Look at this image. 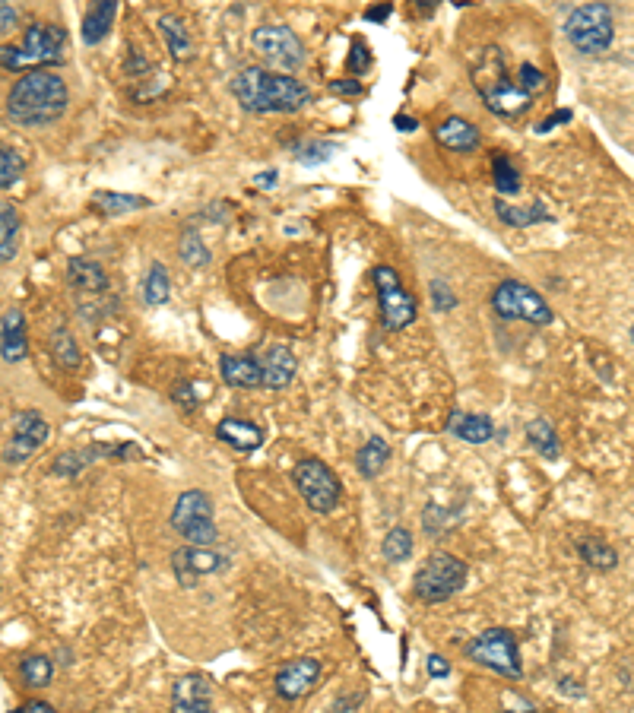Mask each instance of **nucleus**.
<instances>
[{"instance_id": "1", "label": "nucleus", "mask_w": 634, "mask_h": 713, "mask_svg": "<svg viewBox=\"0 0 634 713\" xmlns=\"http://www.w3.org/2000/svg\"><path fill=\"white\" fill-rule=\"evenodd\" d=\"M232 96L245 111L254 115H289L311 102V89L289 77V73H276L267 67H241L232 80Z\"/></svg>"}, {"instance_id": "2", "label": "nucleus", "mask_w": 634, "mask_h": 713, "mask_svg": "<svg viewBox=\"0 0 634 713\" xmlns=\"http://www.w3.org/2000/svg\"><path fill=\"white\" fill-rule=\"evenodd\" d=\"M70 105L67 83L51 70L23 73L7 92V115L20 127H45L58 121Z\"/></svg>"}, {"instance_id": "3", "label": "nucleus", "mask_w": 634, "mask_h": 713, "mask_svg": "<svg viewBox=\"0 0 634 713\" xmlns=\"http://www.w3.org/2000/svg\"><path fill=\"white\" fill-rule=\"evenodd\" d=\"M67 51V32L54 23H32L20 45H0V67L4 70H45L61 64Z\"/></svg>"}, {"instance_id": "4", "label": "nucleus", "mask_w": 634, "mask_h": 713, "mask_svg": "<svg viewBox=\"0 0 634 713\" xmlns=\"http://www.w3.org/2000/svg\"><path fill=\"white\" fill-rule=\"evenodd\" d=\"M466 574H470V568H466V561H460L457 555H451V552L428 555L413 580L416 596L428 606L444 603V599L460 593V587L466 584Z\"/></svg>"}, {"instance_id": "5", "label": "nucleus", "mask_w": 634, "mask_h": 713, "mask_svg": "<svg viewBox=\"0 0 634 713\" xmlns=\"http://www.w3.org/2000/svg\"><path fill=\"white\" fill-rule=\"evenodd\" d=\"M486 58H489V67H492V77H476V86L482 92V102H486L489 111H495V115H501V118L527 115L530 105H533V96L520 83L505 77V61H501V51L489 48Z\"/></svg>"}, {"instance_id": "6", "label": "nucleus", "mask_w": 634, "mask_h": 713, "mask_svg": "<svg viewBox=\"0 0 634 713\" xmlns=\"http://www.w3.org/2000/svg\"><path fill=\"white\" fill-rule=\"evenodd\" d=\"M172 527L188 539V546L197 549H207L219 539V530L213 523V501L207 492L191 489V492H181L175 501V511H172Z\"/></svg>"}, {"instance_id": "7", "label": "nucleus", "mask_w": 634, "mask_h": 713, "mask_svg": "<svg viewBox=\"0 0 634 713\" xmlns=\"http://www.w3.org/2000/svg\"><path fill=\"white\" fill-rule=\"evenodd\" d=\"M463 653L470 656L473 663L495 669L505 679H520L524 675V666H520V650H517V637L508 628H489L479 637H473L470 644L463 647Z\"/></svg>"}, {"instance_id": "8", "label": "nucleus", "mask_w": 634, "mask_h": 713, "mask_svg": "<svg viewBox=\"0 0 634 713\" xmlns=\"http://www.w3.org/2000/svg\"><path fill=\"white\" fill-rule=\"evenodd\" d=\"M565 35L581 54H603L612 45V35H615L612 10L606 4H584L571 10L565 23Z\"/></svg>"}, {"instance_id": "9", "label": "nucleus", "mask_w": 634, "mask_h": 713, "mask_svg": "<svg viewBox=\"0 0 634 713\" xmlns=\"http://www.w3.org/2000/svg\"><path fill=\"white\" fill-rule=\"evenodd\" d=\"M492 308L498 317H505V321H527L536 327L552 324V308L546 305V298L536 289H530L527 283H517V279H505V283L492 292Z\"/></svg>"}, {"instance_id": "10", "label": "nucleus", "mask_w": 634, "mask_h": 713, "mask_svg": "<svg viewBox=\"0 0 634 713\" xmlns=\"http://www.w3.org/2000/svg\"><path fill=\"white\" fill-rule=\"evenodd\" d=\"M292 479H295L298 495L305 498V504H308L311 511L330 514L340 504V495H343L340 479H337V473H333V469L324 460H311V457L302 460V463L295 466Z\"/></svg>"}, {"instance_id": "11", "label": "nucleus", "mask_w": 634, "mask_h": 713, "mask_svg": "<svg viewBox=\"0 0 634 713\" xmlns=\"http://www.w3.org/2000/svg\"><path fill=\"white\" fill-rule=\"evenodd\" d=\"M251 42H254V51L267 58V70L279 67L292 77V70H298L308 61L305 42L298 39V32H292L289 26H260L254 29Z\"/></svg>"}, {"instance_id": "12", "label": "nucleus", "mask_w": 634, "mask_h": 713, "mask_svg": "<svg viewBox=\"0 0 634 713\" xmlns=\"http://www.w3.org/2000/svg\"><path fill=\"white\" fill-rule=\"evenodd\" d=\"M371 279H375V286H378V305H381L384 327L387 330H403V327L413 324L416 314H419V305H416V298L403 289L397 270L375 267Z\"/></svg>"}, {"instance_id": "13", "label": "nucleus", "mask_w": 634, "mask_h": 713, "mask_svg": "<svg viewBox=\"0 0 634 713\" xmlns=\"http://www.w3.org/2000/svg\"><path fill=\"white\" fill-rule=\"evenodd\" d=\"M13 431H16V435H13L10 447L4 450V460L10 466L13 463L20 466V463H29L45 447L51 428H48V422L35 409H23L20 416H16V422H13Z\"/></svg>"}, {"instance_id": "14", "label": "nucleus", "mask_w": 634, "mask_h": 713, "mask_svg": "<svg viewBox=\"0 0 634 713\" xmlns=\"http://www.w3.org/2000/svg\"><path fill=\"white\" fill-rule=\"evenodd\" d=\"M317 679H321V663L305 656V660H292V663H286L283 669H279L273 685H276L279 698L298 701V698H305V694H311Z\"/></svg>"}, {"instance_id": "15", "label": "nucleus", "mask_w": 634, "mask_h": 713, "mask_svg": "<svg viewBox=\"0 0 634 713\" xmlns=\"http://www.w3.org/2000/svg\"><path fill=\"white\" fill-rule=\"evenodd\" d=\"M172 713H216L213 710V685L207 675H184L172 691Z\"/></svg>"}, {"instance_id": "16", "label": "nucleus", "mask_w": 634, "mask_h": 713, "mask_svg": "<svg viewBox=\"0 0 634 713\" xmlns=\"http://www.w3.org/2000/svg\"><path fill=\"white\" fill-rule=\"evenodd\" d=\"M172 568L178 574V580L184 587H194V580L200 574H216L226 568V558L210 552V549H197V546H184L172 555Z\"/></svg>"}, {"instance_id": "17", "label": "nucleus", "mask_w": 634, "mask_h": 713, "mask_svg": "<svg viewBox=\"0 0 634 713\" xmlns=\"http://www.w3.org/2000/svg\"><path fill=\"white\" fill-rule=\"evenodd\" d=\"M435 143L441 149H447V153H473V149H479V143H482V134L476 124L454 115L435 127Z\"/></svg>"}, {"instance_id": "18", "label": "nucleus", "mask_w": 634, "mask_h": 713, "mask_svg": "<svg viewBox=\"0 0 634 713\" xmlns=\"http://www.w3.org/2000/svg\"><path fill=\"white\" fill-rule=\"evenodd\" d=\"M29 352V340H26V317L20 308H7V314L0 317V355L4 362H23Z\"/></svg>"}, {"instance_id": "19", "label": "nucleus", "mask_w": 634, "mask_h": 713, "mask_svg": "<svg viewBox=\"0 0 634 713\" xmlns=\"http://www.w3.org/2000/svg\"><path fill=\"white\" fill-rule=\"evenodd\" d=\"M295 352L289 346H270L267 355H264V362H260V371H264V387L270 390H283L292 384L295 378Z\"/></svg>"}, {"instance_id": "20", "label": "nucleus", "mask_w": 634, "mask_h": 713, "mask_svg": "<svg viewBox=\"0 0 634 713\" xmlns=\"http://www.w3.org/2000/svg\"><path fill=\"white\" fill-rule=\"evenodd\" d=\"M222 381L229 387H264V371H260V362H254L251 355H222L219 362Z\"/></svg>"}, {"instance_id": "21", "label": "nucleus", "mask_w": 634, "mask_h": 713, "mask_svg": "<svg viewBox=\"0 0 634 713\" xmlns=\"http://www.w3.org/2000/svg\"><path fill=\"white\" fill-rule=\"evenodd\" d=\"M447 431L457 435L460 441H470V444H486L495 435V422L489 416H476V412H460L454 409L451 419H447Z\"/></svg>"}, {"instance_id": "22", "label": "nucleus", "mask_w": 634, "mask_h": 713, "mask_svg": "<svg viewBox=\"0 0 634 713\" xmlns=\"http://www.w3.org/2000/svg\"><path fill=\"white\" fill-rule=\"evenodd\" d=\"M216 438L226 441L229 447L241 450V454H248V450H257L264 444V431L251 422H241V419H222L216 425Z\"/></svg>"}, {"instance_id": "23", "label": "nucleus", "mask_w": 634, "mask_h": 713, "mask_svg": "<svg viewBox=\"0 0 634 713\" xmlns=\"http://www.w3.org/2000/svg\"><path fill=\"white\" fill-rule=\"evenodd\" d=\"M67 283L73 289H83V292H105L108 289V276H105V270L96 264V260L70 257L67 260Z\"/></svg>"}, {"instance_id": "24", "label": "nucleus", "mask_w": 634, "mask_h": 713, "mask_svg": "<svg viewBox=\"0 0 634 713\" xmlns=\"http://www.w3.org/2000/svg\"><path fill=\"white\" fill-rule=\"evenodd\" d=\"M115 16H118L115 0H99V4H92L83 16V42L99 45L108 35V29L115 26Z\"/></svg>"}, {"instance_id": "25", "label": "nucleus", "mask_w": 634, "mask_h": 713, "mask_svg": "<svg viewBox=\"0 0 634 713\" xmlns=\"http://www.w3.org/2000/svg\"><path fill=\"white\" fill-rule=\"evenodd\" d=\"M495 216L511 225V229H530L536 222H549V210L543 203H527V206H514L508 200H495Z\"/></svg>"}, {"instance_id": "26", "label": "nucleus", "mask_w": 634, "mask_h": 713, "mask_svg": "<svg viewBox=\"0 0 634 713\" xmlns=\"http://www.w3.org/2000/svg\"><path fill=\"white\" fill-rule=\"evenodd\" d=\"M48 349H51V359L58 362L61 368H67V371H77L83 365L80 346H77V340H73V333L64 330V327H58V330L51 333Z\"/></svg>"}, {"instance_id": "27", "label": "nucleus", "mask_w": 634, "mask_h": 713, "mask_svg": "<svg viewBox=\"0 0 634 713\" xmlns=\"http://www.w3.org/2000/svg\"><path fill=\"white\" fill-rule=\"evenodd\" d=\"M492 181H495V191H498L501 197L520 194V187H524V178H520V168L511 162L508 153H495V156H492Z\"/></svg>"}, {"instance_id": "28", "label": "nucleus", "mask_w": 634, "mask_h": 713, "mask_svg": "<svg viewBox=\"0 0 634 713\" xmlns=\"http://www.w3.org/2000/svg\"><path fill=\"white\" fill-rule=\"evenodd\" d=\"M92 206L102 210L105 216H124V213H134V210H146L149 200L146 197H134V194L96 191V194H92Z\"/></svg>"}, {"instance_id": "29", "label": "nucleus", "mask_w": 634, "mask_h": 713, "mask_svg": "<svg viewBox=\"0 0 634 713\" xmlns=\"http://www.w3.org/2000/svg\"><path fill=\"white\" fill-rule=\"evenodd\" d=\"M387 460H390V447L384 438H368V444H362L356 454V466L365 479H375L378 473H384Z\"/></svg>"}, {"instance_id": "30", "label": "nucleus", "mask_w": 634, "mask_h": 713, "mask_svg": "<svg viewBox=\"0 0 634 713\" xmlns=\"http://www.w3.org/2000/svg\"><path fill=\"white\" fill-rule=\"evenodd\" d=\"M159 29H162V39H165V45H169V51L175 54L178 61H184V58H191V32H188V26L181 23V16H162L159 20Z\"/></svg>"}, {"instance_id": "31", "label": "nucleus", "mask_w": 634, "mask_h": 713, "mask_svg": "<svg viewBox=\"0 0 634 713\" xmlns=\"http://www.w3.org/2000/svg\"><path fill=\"white\" fill-rule=\"evenodd\" d=\"M527 441L533 444L536 454L546 457V460H558V454H562V447H558V438H555V428L546 419L527 422Z\"/></svg>"}, {"instance_id": "32", "label": "nucleus", "mask_w": 634, "mask_h": 713, "mask_svg": "<svg viewBox=\"0 0 634 713\" xmlns=\"http://www.w3.org/2000/svg\"><path fill=\"white\" fill-rule=\"evenodd\" d=\"M16 238H20V213L13 203H0V264L16 254Z\"/></svg>"}, {"instance_id": "33", "label": "nucleus", "mask_w": 634, "mask_h": 713, "mask_svg": "<svg viewBox=\"0 0 634 713\" xmlns=\"http://www.w3.org/2000/svg\"><path fill=\"white\" fill-rule=\"evenodd\" d=\"M169 295H172V286H169V270H165L162 264H153L146 273V283H143V302L149 308H159L169 302Z\"/></svg>"}, {"instance_id": "34", "label": "nucleus", "mask_w": 634, "mask_h": 713, "mask_svg": "<svg viewBox=\"0 0 634 713\" xmlns=\"http://www.w3.org/2000/svg\"><path fill=\"white\" fill-rule=\"evenodd\" d=\"M577 549H581V558L587 561L590 568H596V571H612V568H615V561H619L615 549L606 546L603 539H584Z\"/></svg>"}, {"instance_id": "35", "label": "nucleus", "mask_w": 634, "mask_h": 713, "mask_svg": "<svg viewBox=\"0 0 634 713\" xmlns=\"http://www.w3.org/2000/svg\"><path fill=\"white\" fill-rule=\"evenodd\" d=\"M54 675V666L48 656H26L20 663V679L29 685V688H45Z\"/></svg>"}, {"instance_id": "36", "label": "nucleus", "mask_w": 634, "mask_h": 713, "mask_svg": "<svg viewBox=\"0 0 634 713\" xmlns=\"http://www.w3.org/2000/svg\"><path fill=\"white\" fill-rule=\"evenodd\" d=\"M340 153L337 143H327V140H308L302 146H295V159L302 165H324L330 162L333 156Z\"/></svg>"}, {"instance_id": "37", "label": "nucleus", "mask_w": 634, "mask_h": 713, "mask_svg": "<svg viewBox=\"0 0 634 713\" xmlns=\"http://www.w3.org/2000/svg\"><path fill=\"white\" fill-rule=\"evenodd\" d=\"M381 555L387 561H406L409 555H413V533L397 527V530H390L381 542Z\"/></svg>"}, {"instance_id": "38", "label": "nucleus", "mask_w": 634, "mask_h": 713, "mask_svg": "<svg viewBox=\"0 0 634 713\" xmlns=\"http://www.w3.org/2000/svg\"><path fill=\"white\" fill-rule=\"evenodd\" d=\"M96 457H99L96 444H92V447H83V450H67V454H61L58 460H54V473H58V476H77L80 469L89 466Z\"/></svg>"}, {"instance_id": "39", "label": "nucleus", "mask_w": 634, "mask_h": 713, "mask_svg": "<svg viewBox=\"0 0 634 713\" xmlns=\"http://www.w3.org/2000/svg\"><path fill=\"white\" fill-rule=\"evenodd\" d=\"M26 175V159L16 149H0V191L10 187Z\"/></svg>"}, {"instance_id": "40", "label": "nucleus", "mask_w": 634, "mask_h": 713, "mask_svg": "<svg viewBox=\"0 0 634 713\" xmlns=\"http://www.w3.org/2000/svg\"><path fill=\"white\" fill-rule=\"evenodd\" d=\"M178 251H181V260H184V264H191V267H203V264H210V251H207V245H203L200 235H197L194 229H188V232L181 235V245H178Z\"/></svg>"}, {"instance_id": "41", "label": "nucleus", "mask_w": 634, "mask_h": 713, "mask_svg": "<svg viewBox=\"0 0 634 713\" xmlns=\"http://www.w3.org/2000/svg\"><path fill=\"white\" fill-rule=\"evenodd\" d=\"M422 523H425V533L428 536H441L447 527H451V517H447V511H441L438 504H428L425 508V517H422Z\"/></svg>"}, {"instance_id": "42", "label": "nucleus", "mask_w": 634, "mask_h": 713, "mask_svg": "<svg viewBox=\"0 0 634 713\" xmlns=\"http://www.w3.org/2000/svg\"><path fill=\"white\" fill-rule=\"evenodd\" d=\"M368 67H371V48L365 42H356L349 54V73L352 77H362V73H368Z\"/></svg>"}, {"instance_id": "43", "label": "nucleus", "mask_w": 634, "mask_h": 713, "mask_svg": "<svg viewBox=\"0 0 634 713\" xmlns=\"http://www.w3.org/2000/svg\"><path fill=\"white\" fill-rule=\"evenodd\" d=\"M520 86H524L533 96V92H539L546 86V73L539 67H533V64H520Z\"/></svg>"}, {"instance_id": "44", "label": "nucleus", "mask_w": 634, "mask_h": 713, "mask_svg": "<svg viewBox=\"0 0 634 713\" xmlns=\"http://www.w3.org/2000/svg\"><path fill=\"white\" fill-rule=\"evenodd\" d=\"M432 302H435L438 311H451L457 305V298H454L451 289L441 283V279H432Z\"/></svg>"}, {"instance_id": "45", "label": "nucleus", "mask_w": 634, "mask_h": 713, "mask_svg": "<svg viewBox=\"0 0 634 713\" xmlns=\"http://www.w3.org/2000/svg\"><path fill=\"white\" fill-rule=\"evenodd\" d=\"M574 115H571V111L568 108H562V111H555V115H549V118H543V121H539L533 130H536V134H549V130L552 127H558V124H568Z\"/></svg>"}, {"instance_id": "46", "label": "nucleus", "mask_w": 634, "mask_h": 713, "mask_svg": "<svg viewBox=\"0 0 634 713\" xmlns=\"http://www.w3.org/2000/svg\"><path fill=\"white\" fill-rule=\"evenodd\" d=\"M428 675H432V679H447V675H451V663H447L444 656L432 653L428 656Z\"/></svg>"}, {"instance_id": "47", "label": "nucleus", "mask_w": 634, "mask_h": 713, "mask_svg": "<svg viewBox=\"0 0 634 713\" xmlns=\"http://www.w3.org/2000/svg\"><path fill=\"white\" fill-rule=\"evenodd\" d=\"M330 89L337 92V96H362L365 92V86L359 80H333Z\"/></svg>"}, {"instance_id": "48", "label": "nucleus", "mask_w": 634, "mask_h": 713, "mask_svg": "<svg viewBox=\"0 0 634 713\" xmlns=\"http://www.w3.org/2000/svg\"><path fill=\"white\" fill-rule=\"evenodd\" d=\"M13 26H16V10H13L10 4H4V0H0V35H7Z\"/></svg>"}, {"instance_id": "49", "label": "nucleus", "mask_w": 634, "mask_h": 713, "mask_svg": "<svg viewBox=\"0 0 634 713\" xmlns=\"http://www.w3.org/2000/svg\"><path fill=\"white\" fill-rule=\"evenodd\" d=\"M175 400H178V403H184L188 409H194V406H197V400H194V390H191V384H188V381H181V384L175 387Z\"/></svg>"}, {"instance_id": "50", "label": "nucleus", "mask_w": 634, "mask_h": 713, "mask_svg": "<svg viewBox=\"0 0 634 713\" xmlns=\"http://www.w3.org/2000/svg\"><path fill=\"white\" fill-rule=\"evenodd\" d=\"M390 13H394V4H381V7H375V10H368L365 20H368V23H384Z\"/></svg>"}, {"instance_id": "51", "label": "nucleus", "mask_w": 634, "mask_h": 713, "mask_svg": "<svg viewBox=\"0 0 634 713\" xmlns=\"http://www.w3.org/2000/svg\"><path fill=\"white\" fill-rule=\"evenodd\" d=\"M394 127L403 130V134H413L419 130V118H409V115H394Z\"/></svg>"}, {"instance_id": "52", "label": "nucleus", "mask_w": 634, "mask_h": 713, "mask_svg": "<svg viewBox=\"0 0 634 713\" xmlns=\"http://www.w3.org/2000/svg\"><path fill=\"white\" fill-rule=\"evenodd\" d=\"M23 710H26V713H58L51 704H45V701H32V704H26Z\"/></svg>"}, {"instance_id": "53", "label": "nucleus", "mask_w": 634, "mask_h": 713, "mask_svg": "<svg viewBox=\"0 0 634 713\" xmlns=\"http://www.w3.org/2000/svg\"><path fill=\"white\" fill-rule=\"evenodd\" d=\"M356 704H362V694H352L349 701H340V704H337V713H346L349 707H356Z\"/></svg>"}, {"instance_id": "54", "label": "nucleus", "mask_w": 634, "mask_h": 713, "mask_svg": "<svg viewBox=\"0 0 634 713\" xmlns=\"http://www.w3.org/2000/svg\"><path fill=\"white\" fill-rule=\"evenodd\" d=\"M257 184H260V187H273V184H276V172H267V175H257Z\"/></svg>"}, {"instance_id": "55", "label": "nucleus", "mask_w": 634, "mask_h": 713, "mask_svg": "<svg viewBox=\"0 0 634 713\" xmlns=\"http://www.w3.org/2000/svg\"><path fill=\"white\" fill-rule=\"evenodd\" d=\"M13 713H26V710H23V707H20V710H13Z\"/></svg>"}, {"instance_id": "56", "label": "nucleus", "mask_w": 634, "mask_h": 713, "mask_svg": "<svg viewBox=\"0 0 634 713\" xmlns=\"http://www.w3.org/2000/svg\"><path fill=\"white\" fill-rule=\"evenodd\" d=\"M631 343H634V327H631Z\"/></svg>"}, {"instance_id": "57", "label": "nucleus", "mask_w": 634, "mask_h": 713, "mask_svg": "<svg viewBox=\"0 0 634 713\" xmlns=\"http://www.w3.org/2000/svg\"><path fill=\"white\" fill-rule=\"evenodd\" d=\"M501 713H514V710H501Z\"/></svg>"}]
</instances>
